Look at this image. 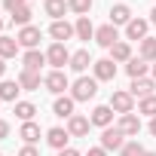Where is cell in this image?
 Instances as JSON below:
<instances>
[{
	"instance_id": "cell-1",
	"label": "cell",
	"mask_w": 156,
	"mask_h": 156,
	"mask_svg": "<svg viewBox=\"0 0 156 156\" xmlns=\"http://www.w3.org/2000/svg\"><path fill=\"white\" fill-rule=\"evenodd\" d=\"M98 95V80L95 76H80L73 86H70V98L73 101H89Z\"/></svg>"
},
{
	"instance_id": "cell-2",
	"label": "cell",
	"mask_w": 156,
	"mask_h": 156,
	"mask_svg": "<svg viewBox=\"0 0 156 156\" xmlns=\"http://www.w3.org/2000/svg\"><path fill=\"white\" fill-rule=\"evenodd\" d=\"M46 64H52V70H64V64H70V52L64 43H52L46 49Z\"/></svg>"
},
{
	"instance_id": "cell-3",
	"label": "cell",
	"mask_w": 156,
	"mask_h": 156,
	"mask_svg": "<svg viewBox=\"0 0 156 156\" xmlns=\"http://www.w3.org/2000/svg\"><path fill=\"white\" fill-rule=\"evenodd\" d=\"M43 86H46V92H52V95H64V89H70V80H67L64 70H49V73L43 76Z\"/></svg>"
},
{
	"instance_id": "cell-4",
	"label": "cell",
	"mask_w": 156,
	"mask_h": 156,
	"mask_svg": "<svg viewBox=\"0 0 156 156\" xmlns=\"http://www.w3.org/2000/svg\"><path fill=\"white\" fill-rule=\"evenodd\" d=\"M110 107H113V113H135V98H132V92H126V89H119V92H113L110 95Z\"/></svg>"
},
{
	"instance_id": "cell-5",
	"label": "cell",
	"mask_w": 156,
	"mask_h": 156,
	"mask_svg": "<svg viewBox=\"0 0 156 156\" xmlns=\"http://www.w3.org/2000/svg\"><path fill=\"white\" fill-rule=\"evenodd\" d=\"M101 147L104 150H122L126 147V135L116 126H107V129H101Z\"/></svg>"
},
{
	"instance_id": "cell-6",
	"label": "cell",
	"mask_w": 156,
	"mask_h": 156,
	"mask_svg": "<svg viewBox=\"0 0 156 156\" xmlns=\"http://www.w3.org/2000/svg\"><path fill=\"white\" fill-rule=\"evenodd\" d=\"M92 70H95V80H98V83L116 80V61H113V58H98V61L92 64Z\"/></svg>"
},
{
	"instance_id": "cell-7",
	"label": "cell",
	"mask_w": 156,
	"mask_h": 156,
	"mask_svg": "<svg viewBox=\"0 0 156 156\" xmlns=\"http://www.w3.org/2000/svg\"><path fill=\"white\" fill-rule=\"evenodd\" d=\"M156 89V80L153 76H138V80H132V86H129V92H132V98H150V95H156L153 92Z\"/></svg>"
},
{
	"instance_id": "cell-8",
	"label": "cell",
	"mask_w": 156,
	"mask_h": 156,
	"mask_svg": "<svg viewBox=\"0 0 156 156\" xmlns=\"http://www.w3.org/2000/svg\"><path fill=\"white\" fill-rule=\"evenodd\" d=\"M95 43H98V46H104V49H110V46H116V43H119V31L107 22V25L95 28Z\"/></svg>"
},
{
	"instance_id": "cell-9",
	"label": "cell",
	"mask_w": 156,
	"mask_h": 156,
	"mask_svg": "<svg viewBox=\"0 0 156 156\" xmlns=\"http://www.w3.org/2000/svg\"><path fill=\"white\" fill-rule=\"evenodd\" d=\"M73 34H76V31H73V25H70V22H64V19H58V22H52V25H49V37H52L55 43H67Z\"/></svg>"
},
{
	"instance_id": "cell-10",
	"label": "cell",
	"mask_w": 156,
	"mask_h": 156,
	"mask_svg": "<svg viewBox=\"0 0 156 156\" xmlns=\"http://www.w3.org/2000/svg\"><path fill=\"white\" fill-rule=\"evenodd\" d=\"M116 129H119L126 138H138V132H141V116H135V113H122V116L116 119Z\"/></svg>"
},
{
	"instance_id": "cell-11",
	"label": "cell",
	"mask_w": 156,
	"mask_h": 156,
	"mask_svg": "<svg viewBox=\"0 0 156 156\" xmlns=\"http://www.w3.org/2000/svg\"><path fill=\"white\" fill-rule=\"evenodd\" d=\"M89 116H83V113H73L70 119H67V135L70 138H86L89 135Z\"/></svg>"
},
{
	"instance_id": "cell-12",
	"label": "cell",
	"mask_w": 156,
	"mask_h": 156,
	"mask_svg": "<svg viewBox=\"0 0 156 156\" xmlns=\"http://www.w3.org/2000/svg\"><path fill=\"white\" fill-rule=\"evenodd\" d=\"M43 64H46V52H40V49H28V52L22 55V70H34V73H40Z\"/></svg>"
},
{
	"instance_id": "cell-13",
	"label": "cell",
	"mask_w": 156,
	"mask_h": 156,
	"mask_svg": "<svg viewBox=\"0 0 156 156\" xmlns=\"http://www.w3.org/2000/svg\"><path fill=\"white\" fill-rule=\"evenodd\" d=\"M89 122H92V126H98V129H107V126H113V107H110V104H98V107L92 110Z\"/></svg>"
},
{
	"instance_id": "cell-14",
	"label": "cell",
	"mask_w": 156,
	"mask_h": 156,
	"mask_svg": "<svg viewBox=\"0 0 156 156\" xmlns=\"http://www.w3.org/2000/svg\"><path fill=\"white\" fill-rule=\"evenodd\" d=\"M16 40H19V46H25V49H37V46H40V28L28 25V28H22V31L16 34Z\"/></svg>"
},
{
	"instance_id": "cell-15",
	"label": "cell",
	"mask_w": 156,
	"mask_h": 156,
	"mask_svg": "<svg viewBox=\"0 0 156 156\" xmlns=\"http://www.w3.org/2000/svg\"><path fill=\"white\" fill-rule=\"evenodd\" d=\"M67 141H70V135H67V129H61V126H52V129L46 132V144H49L52 150H64Z\"/></svg>"
},
{
	"instance_id": "cell-16",
	"label": "cell",
	"mask_w": 156,
	"mask_h": 156,
	"mask_svg": "<svg viewBox=\"0 0 156 156\" xmlns=\"http://www.w3.org/2000/svg\"><path fill=\"white\" fill-rule=\"evenodd\" d=\"M147 28H150V22H147V19H132V22L126 25V37L141 43V40L147 37Z\"/></svg>"
},
{
	"instance_id": "cell-17",
	"label": "cell",
	"mask_w": 156,
	"mask_h": 156,
	"mask_svg": "<svg viewBox=\"0 0 156 156\" xmlns=\"http://www.w3.org/2000/svg\"><path fill=\"white\" fill-rule=\"evenodd\" d=\"M89 64H95V61H92V55H89V49H76V52H70V64H67L70 70L83 73Z\"/></svg>"
},
{
	"instance_id": "cell-18",
	"label": "cell",
	"mask_w": 156,
	"mask_h": 156,
	"mask_svg": "<svg viewBox=\"0 0 156 156\" xmlns=\"http://www.w3.org/2000/svg\"><path fill=\"white\" fill-rule=\"evenodd\" d=\"M73 104H76V101H73L70 95H58V98H55V104H52V110H55V116L70 119V116H73Z\"/></svg>"
},
{
	"instance_id": "cell-19",
	"label": "cell",
	"mask_w": 156,
	"mask_h": 156,
	"mask_svg": "<svg viewBox=\"0 0 156 156\" xmlns=\"http://www.w3.org/2000/svg\"><path fill=\"white\" fill-rule=\"evenodd\" d=\"M147 70H150V64H147V61H144L141 55H138V58L132 55V58L126 61V73L132 76V80H138V76H147Z\"/></svg>"
},
{
	"instance_id": "cell-20",
	"label": "cell",
	"mask_w": 156,
	"mask_h": 156,
	"mask_svg": "<svg viewBox=\"0 0 156 156\" xmlns=\"http://www.w3.org/2000/svg\"><path fill=\"white\" fill-rule=\"evenodd\" d=\"M43 9H46V16H49L52 22H58V19H64V12H67V0H43Z\"/></svg>"
},
{
	"instance_id": "cell-21",
	"label": "cell",
	"mask_w": 156,
	"mask_h": 156,
	"mask_svg": "<svg viewBox=\"0 0 156 156\" xmlns=\"http://www.w3.org/2000/svg\"><path fill=\"white\" fill-rule=\"evenodd\" d=\"M40 73H34V70H22L19 73V86H22V92H37L40 89Z\"/></svg>"
},
{
	"instance_id": "cell-22",
	"label": "cell",
	"mask_w": 156,
	"mask_h": 156,
	"mask_svg": "<svg viewBox=\"0 0 156 156\" xmlns=\"http://www.w3.org/2000/svg\"><path fill=\"white\" fill-rule=\"evenodd\" d=\"M73 31H76V37H80V40H95V25H92L89 16H80V19H76Z\"/></svg>"
},
{
	"instance_id": "cell-23",
	"label": "cell",
	"mask_w": 156,
	"mask_h": 156,
	"mask_svg": "<svg viewBox=\"0 0 156 156\" xmlns=\"http://www.w3.org/2000/svg\"><path fill=\"white\" fill-rule=\"evenodd\" d=\"M132 22V9L126 6V3H116L113 9H110V25L116 28V25H129Z\"/></svg>"
},
{
	"instance_id": "cell-24",
	"label": "cell",
	"mask_w": 156,
	"mask_h": 156,
	"mask_svg": "<svg viewBox=\"0 0 156 156\" xmlns=\"http://www.w3.org/2000/svg\"><path fill=\"white\" fill-rule=\"evenodd\" d=\"M19 138H22L25 144H31V147H34V144L40 141V126H37V122H22V129H19Z\"/></svg>"
},
{
	"instance_id": "cell-25",
	"label": "cell",
	"mask_w": 156,
	"mask_h": 156,
	"mask_svg": "<svg viewBox=\"0 0 156 156\" xmlns=\"http://www.w3.org/2000/svg\"><path fill=\"white\" fill-rule=\"evenodd\" d=\"M19 49H22V46H19L16 37H0V58H3V61H6V58H16Z\"/></svg>"
},
{
	"instance_id": "cell-26",
	"label": "cell",
	"mask_w": 156,
	"mask_h": 156,
	"mask_svg": "<svg viewBox=\"0 0 156 156\" xmlns=\"http://www.w3.org/2000/svg\"><path fill=\"white\" fill-rule=\"evenodd\" d=\"M19 92H22L19 80H3V83H0V101H12L16 104V95Z\"/></svg>"
},
{
	"instance_id": "cell-27",
	"label": "cell",
	"mask_w": 156,
	"mask_h": 156,
	"mask_svg": "<svg viewBox=\"0 0 156 156\" xmlns=\"http://www.w3.org/2000/svg\"><path fill=\"white\" fill-rule=\"evenodd\" d=\"M16 116H19L22 122H34V116H37V107H34L31 101H16Z\"/></svg>"
},
{
	"instance_id": "cell-28",
	"label": "cell",
	"mask_w": 156,
	"mask_h": 156,
	"mask_svg": "<svg viewBox=\"0 0 156 156\" xmlns=\"http://www.w3.org/2000/svg\"><path fill=\"white\" fill-rule=\"evenodd\" d=\"M138 55H141L144 61H156V37H144V40H141Z\"/></svg>"
},
{
	"instance_id": "cell-29",
	"label": "cell",
	"mask_w": 156,
	"mask_h": 156,
	"mask_svg": "<svg viewBox=\"0 0 156 156\" xmlns=\"http://www.w3.org/2000/svg\"><path fill=\"white\" fill-rule=\"evenodd\" d=\"M110 58H113V61H129V58H132V46H129L126 40H119L116 46H110Z\"/></svg>"
},
{
	"instance_id": "cell-30",
	"label": "cell",
	"mask_w": 156,
	"mask_h": 156,
	"mask_svg": "<svg viewBox=\"0 0 156 156\" xmlns=\"http://www.w3.org/2000/svg\"><path fill=\"white\" fill-rule=\"evenodd\" d=\"M31 16H34V9H31V6H22V9H16L9 19H12V25H19V28H28V25H31Z\"/></svg>"
},
{
	"instance_id": "cell-31",
	"label": "cell",
	"mask_w": 156,
	"mask_h": 156,
	"mask_svg": "<svg viewBox=\"0 0 156 156\" xmlns=\"http://www.w3.org/2000/svg\"><path fill=\"white\" fill-rule=\"evenodd\" d=\"M138 113H144V116H156V95H150V98H141L138 101Z\"/></svg>"
},
{
	"instance_id": "cell-32",
	"label": "cell",
	"mask_w": 156,
	"mask_h": 156,
	"mask_svg": "<svg viewBox=\"0 0 156 156\" xmlns=\"http://www.w3.org/2000/svg\"><path fill=\"white\" fill-rule=\"evenodd\" d=\"M67 9H70V12H76V16H89L92 0H67Z\"/></svg>"
},
{
	"instance_id": "cell-33",
	"label": "cell",
	"mask_w": 156,
	"mask_h": 156,
	"mask_svg": "<svg viewBox=\"0 0 156 156\" xmlns=\"http://www.w3.org/2000/svg\"><path fill=\"white\" fill-rule=\"evenodd\" d=\"M119 156H144V147L138 141H126V147L119 150Z\"/></svg>"
},
{
	"instance_id": "cell-34",
	"label": "cell",
	"mask_w": 156,
	"mask_h": 156,
	"mask_svg": "<svg viewBox=\"0 0 156 156\" xmlns=\"http://www.w3.org/2000/svg\"><path fill=\"white\" fill-rule=\"evenodd\" d=\"M3 6H6V12L12 16L16 9H22V6H28V0H3Z\"/></svg>"
},
{
	"instance_id": "cell-35",
	"label": "cell",
	"mask_w": 156,
	"mask_h": 156,
	"mask_svg": "<svg viewBox=\"0 0 156 156\" xmlns=\"http://www.w3.org/2000/svg\"><path fill=\"white\" fill-rule=\"evenodd\" d=\"M19 156H40V153H37V147H31V144H25V147L19 150Z\"/></svg>"
},
{
	"instance_id": "cell-36",
	"label": "cell",
	"mask_w": 156,
	"mask_h": 156,
	"mask_svg": "<svg viewBox=\"0 0 156 156\" xmlns=\"http://www.w3.org/2000/svg\"><path fill=\"white\" fill-rule=\"evenodd\" d=\"M3 138H9V122L0 119V141H3Z\"/></svg>"
},
{
	"instance_id": "cell-37",
	"label": "cell",
	"mask_w": 156,
	"mask_h": 156,
	"mask_svg": "<svg viewBox=\"0 0 156 156\" xmlns=\"http://www.w3.org/2000/svg\"><path fill=\"white\" fill-rule=\"evenodd\" d=\"M58 156H80V150H73V147H64V150H58Z\"/></svg>"
},
{
	"instance_id": "cell-38",
	"label": "cell",
	"mask_w": 156,
	"mask_h": 156,
	"mask_svg": "<svg viewBox=\"0 0 156 156\" xmlns=\"http://www.w3.org/2000/svg\"><path fill=\"white\" fill-rule=\"evenodd\" d=\"M89 156H107L104 147H89Z\"/></svg>"
},
{
	"instance_id": "cell-39",
	"label": "cell",
	"mask_w": 156,
	"mask_h": 156,
	"mask_svg": "<svg viewBox=\"0 0 156 156\" xmlns=\"http://www.w3.org/2000/svg\"><path fill=\"white\" fill-rule=\"evenodd\" d=\"M150 135H153V138H156V116H153V119H150Z\"/></svg>"
},
{
	"instance_id": "cell-40",
	"label": "cell",
	"mask_w": 156,
	"mask_h": 156,
	"mask_svg": "<svg viewBox=\"0 0 156 156\" xmlns=\"http://www.w3.org/2000/svg\"><path fill=\"white\" fill-rule=\"evenodd\" d=\"M6 73V64H3V58H0V76H3Z\"/></svg>"
},
{
	"instance_id": "cell-41",
	"label": "cell",
	"mask_w": 156,
	"mask_h": 156,
	"mask_svg": "<svg viewBox=\"0 0 156 156\" xmlns=\"http://www.w3.org/2000/svg\"><path fill=\"white\" fill-rule=\"evenodd\" d=\"M150 73H153V80H156V61H153V64H150Z\"/></svg>"
},
{
	"instance_id": "cell-42",
	"label": "cell",
	"mask_w": 156,
	"mask_h": 156,
	"mask_svg": "<svg viewBox=\"0 0 156 156\" xmlns=\"http://www.w3.org/2000/svg\"><path fill=\"white\" fill-rule=\"evenodd\" d=\"M150 22H153V25H156V6H153V12H150Z\"/></svg>"
},
{
	"instance_id": "cell-43",
	"label": "cell",
	"mask_w": 156,
	"mask_h": 156,
	"mask_svg": "<svg viewBox=\"0 0 156 156\" xmlns=\"http://www.w3.org/2000/svg\"><path fill=\"white\" fill-rule=\"evenodd\" d=\"M144 156H156V153H153V150H144Z\"/></svg>"
},
{
	"instance_id": "cell-44",
	"label": "cell",
	"mask_w": 156,
	"mask_h": 156,
	"mask_svg": "<svg viewBox=\"0 0 156 156\" xmlns=\"http://www.w3.org/2000/svg\"><path fill=\"white\" fill-rule=\"evenodd\" d=\"M0 37H3V19H0Z\"/></svg>"
},
{
	"instance_id": "cell-45",
	"label": "cell",
	"mask_w": 156,
	"mask_h": 156,
	"mask_svg": "<svg viewBox=\"0 0 156 156\" xmlns=\"http://www.w3.org/2000/svg\"><path fill=\"white\" fill-rule=\"evenodd\" d=\"M0 156H3V153H0Z\"/></svg>"
}]
</instances>
